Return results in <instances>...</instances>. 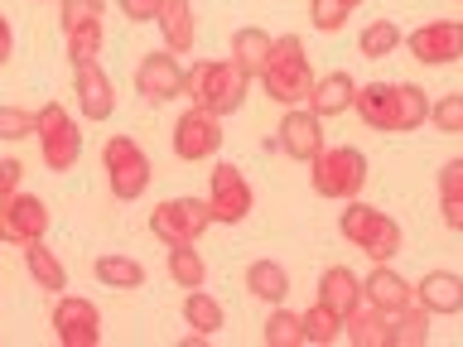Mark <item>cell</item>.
Returning <instances> with one entry per match:
<instances>
[{
	"label": "cell",
	"instance_id": "4dcf8cb0",
	"mask_svg": "<svg viewBox=\"0 0 463 347\" xmlns=\"http://www.w3.org/2000/svg\"><path fill=\"white\" fill-rule=\"evenodd\" d=\"M299 324H304V342H314V347H324V342H338L343 338V318L328 309V304H314V309H304L299 314Z\"/></svg>",
	"mask_w": 463,
	"mask_h": 347
},
{
	"label": "cell",
	"instance_id": "ac0fdd59",
	"mask_svg": "<svg viewBox=\"0 0 463 347\" xmlns=\"http://www.w3.org/2000/svg\"><path fill=\"white\" fill-rule=\"evenodd\" d=\"M415 304L430 314H458L463 309V275L454 270H430L425 280L415 285Z\"/></svg>",
	"mask_w": 463,
	"mask_h": 347
},
{
	"label": "cell",
	"instance_id": "44dd1931",
	"mask_svg": "<svg viewBox=\"0 0 463 347\" xmlns=\"http://www.w3.org/2000/svg\"><path fill=\"white\" fill-rule=\"evenodd\" d=\"M357 101V82L347 78V72H324V78H314V92H309V111L314 116H343L347 107Z\"/></svg>",
	"mask_w": 463,
	"mask_h": 347
},
{
	"label": "cell",
	"instance_id": "6da1fadb",
	"mask_svg": "<svg viewBox=\"0 0 463 347\" xmlns=\"http://www.w3.org/2000/svg\"><path fill=\"white\" fill-rule=\"evenodd\" d=\"M353 111L372 130H420L430 121V101L415 82H367V87H357Z\"/></svg>",
	"mask_w": 463,
	"mask_h": 347
},
{
	"label": "cell",
	"instance_id": "9a60e30c",
	"mask_svg": "<svg viewBox=\"0 0 463 347\" xmlns=\"http://www.w3.org/2000/svg\"><path fill=\"white\" fill-rule=\"evenodd\" d=\"M136 92L145 101H174L184 92V68H179V53H145L140 58V68H136Z\"/></svg>",
	"mask_w": 463,
	"mask_h": 347
},
{
	"label": "cell",
	"instance_id": "836d02e7",
	"mask_svg": "<svg viewBox=\"0 0 463 347\" xmlns=\"http://www.w3.org/2000/svg\"><path fill=\"white\" fill-rule=\"evenodd\" d=\"M101 14H107V0H58V24H63V34L82 24H101Z\"/></svg>",
	"mask_w": 463,
	"mask_h": 347
},
{
	"label": "cell",
	"instance_id": "484cf974",
	"mask_svg": "<svg viewBox=\"0 0 463 347\" xmlns=\"http://www.w3.org/2000/svg\"><path fill=\"white\" fill-rule=\"evenodd\" d=\"M24 270L34 275V285H39V289H49V295H63V289H68L63 260H58L43 241H29V246H24Z\"/></svg>",
	"mask_w": 463,
	"mask_h": 347
},
{
	"label": "cell",
	"instance_id": "5bb4252c",
	"mask_svg": "<svg viewBox=\"0 0 463 347\" xmlns=\"http://www.w3.org/2000/svg\"><path fill=\"white\" fill-rule=\"evenodd\" d=\"M275 145H280L289 159L309 164V159L324 150V116H314L309 107H289L280 130H275Z\"/></svg>",
	"mask_w": 463,
	"mask_h": 347
},
{
	"label": "cell",
	"instance_id": "8992f818",
	"mask_svg": "<svg viewBox=\"0 0 463 347\" xmlns=\"http://www.w3.org/2000/svg\"><path fill=\"white\" fill-rule=\"evenodd\" d=\"M101 164H107V183L121 202H136L145 188H150V155L140 150L130 136H111L101 145Z\"/></svg>",
	"mask_w": 463,
	"mask_h": 347
},
{
	"label": "cell",
	"instance_id": "b9f144b4",
	"mask_svg": "<svg viewBox=\"0 0 463 347\" xmlns=\"http://www.w3.org/2000/svg\"><path fill=\"white\" fill-rule=\"evenodd\" d=\"M34 5H53V0H34Z\"/></svg>",
	"mask_w": 463,
	"mask_h": 347
},
{
	"label": "cell",
	"instance_id": "7a4b0ae2",
	"mask_svg": "<svg viewBox=\"0 0 463 347\" xmlns=\"http://www.w3.org/2000/svg\"><path fill=\"white\" fill-rule=\"evenodd\" d=\"M256 78L266 82L270 101H280V107H299V101H309V92H314V68H309V58H304L299 34H280V39H275L266 68H260Z\"/></svg>",
	"mask_w": 463,
	"mask_h": 347
},
{
	"label": "cell",
	"instance_id": "d6a6232c",
	"mask_svg": "<svg viewBox=\"0 0 463 347\" xmlns=\"http://www.w3.org/2000/svg\"><path fill=\"white\" fill-rule=\"evenodd\" d=\"M266 347H304V324H299V314H289V309H280L275 304V314L266 318Z\"/></svg>",
	"mask_w": 463,
	"mask_h": 347
},
{
	"label": "cell",
	"instance_id": "ba28073f",
	"mask_svg": "<svg viewBox=\"0 0 463 347\" xmlns=\"http://www.w3.org/2000/svg\"><path fill=\"white\" fill-rule=\"evenodd\" d=\"M39 150H43V164L49 169H72L82 159V136H78V121L49 101V107H39Z\"/></svg>",
	"mask_w": 463,
	"mask_h": 347
},
{
	"label": "cell",
	"instance_id": "4316f807",
	"mask_svg": "<svg viewBox=\"0 0 463 347\" xmlns=\"http://www.w3.org/2000/svg\"><path fill=\"white\" fill-rule=\"evenodd\" d=\"M92 275L107 289H140L145 285V266L136 256H97L92 260Z\"/></svg>",
	"mask_w": 463,
	"mask_h": 347
},
{
	"label": "cell",
	"instance_id": "f546056e",
	"mask_svg": "<svg viewBox=\"0 0 463 347\" xmlns=\"http://www.w3.org/2000/svg\"><path fill=\"white\" fill-rule=\"evenodd\" d=\"M401 43H405V34H401L396 20H372L367 29H362L357 49H362V58H391Z\"/></svg>",
	"mask_w": 463,
	"mask_h": 347
},
{
	"label": "cell",
	"instance_id": "d6986e66",
	"mask_svg": "<svg viewBox=\"0 0 463 347\" xmlns=\"http://www.w3.org/2000/svg\"><path fill=\"white\" fill-rule=\"evenodd\" d=\"M155 24H159V34H165L169 53H188V49H194L198 20H194V5H188V0H159Z\"/></svg>",
	"mask_w": 463,
	"mask_h": 347
},
{
	"label": "cell",
	"instance_id": "e575fe53",
	"mask_svg": "<svg viewBox=\"0 0 463 347\" xmlns=\"http://www.w3.org/2000/svg\"><path fill=\"white\" fill-rule=\"evenodd\" d=\"M353 10H357L353 0H309V20H314L318 34H338Z\"/></svg>",
	"mask_w": 463,
	"mask_h": 347
},
{
	"label": "cell",
	"instance_id": "ffe728a7",
	"mask_svg": "<svg viewBox=\"0 0 463 347\" xmlns=\"http://www.w3.org/2000/svg\"><path fill=\"white\" fill-rule=\"evenodd\" d=\"M318 304H328L338 318H347L362 304V280L347 266H328L324 275H318Z\"/></svg>",
	"mask_w": 463,
	"mask_h": 347
},
{
	"label": "cell",
	"instance_id": "1f68e13d",
	"mask_svg": "<svg viewBox=\"0 0 463 347\" xmlns=\"http://www.w3.org/2000/svg\"><path fill=\"white\" fill-rule=\"evenodd\" d=\"M169 280L179 289H198L208 280V266H203V256L194 246H169Z\"/></svg>",
	"mask_w": 463,
	"mask_h": 347
},
{
	"label": "cell",
	"instance_id": "277c9868",
	"mask_svg": "<svg viewBox=\"0 0 463 347\" xmlns=\"http://www.w3.org/2000/svg\"><path fill=\"white\" fill-rule=\"evenodd\" d=\"M314 174V193L333 198V202H353L362 188H367V155L353 150V145H324L309 159Z\"/></svg>",
	"mask_w": 463,
	"mask_h": 347
},
{
	"label": "cell",
	"instance_id": "603a6c76",
	"mask_svg": "<svg viewBox=\"0 0 463 347\" xmlns=\"http://www.w3.org/2000/svg\"><path fill=\"white\" fill-rule=\"evenodd\" d=\"M386 318H391V314H382L376 304H367V299H362L357 309L343 318V333H347V342H357V347H386Z\"/></svg>",
	"mask_w": 463,
	"mask_h": 347
},
{
	"label": "cell",
	"instance_id": "4fadbf2b",
	"mask_svg": "<svg viewBox=\"0 0 463 347\" xmlns=\"http://www.w3.org/2000/svg\"><path fill=\"white\" fill-rule=\"evenodd\" d=\"M53 333L63 347H97L101 342V314L92 299L78 295H58L53 304Z\"/></svg>",
	"mask_w": 463,
	"mask_h": 347
},
{
	"label": "cell",
	"instance_id": "e0dca14e",
	"mask_svg": "<svg viewBox=\"0 0 463 347\" xmlns=\"http://www.w3.org/2000/svg\"><path fill=\"white\" fill-rule=\"evenodd\" d=\"M362 299L376 304L382 314H401V309H411V304H415V285L401 280V275L382 260V266H376L367 280H362Z\"/></svg>",
	"mask_w": 463,
	"mask_h": 347
},
{
	"label": "cell",
	"instance_id": "f35d334b",
	"mask_svg": "<svg viewBox=\"0 0 463 347\" xmlns=\"http://www.w3.org/2000/svg\"><path fill=\"white\" fill-rule=\"evenodd\" d=\"M116 5H121V14L130 24H150L159 14V0H116Z\"/></svg>",
	"mask_w": 463,
	"mask_h": 347
},
{
	"label": "cell",
	"instance_id": "7c38bea8",
	"mask_svg": "<svg viewBox=\"0 0 463 347\" xmlns=\"http://www.w3.org/2000/svg\"><path fill=\"white\" fill-rule=\"evenodd\" d=\"M49 202L34 198V193H10L0 202V241H14V246H29V241H43L49 231Z\"/></svg>",
	"mask_w": 463,
	"mask_h": 347
},
{
	"label": "cell",
	"instance_id": "f1b7e54d",
	"mask_svg": "<svg viewBox=\"0 0 463 347\" xmlns=\"http://www.w3.org/2000/svg\"><path fill=\"white\" fill-rule=\"evenodd\" d=\"M184 324L213 338V333L227 324V314H222V304H217L213 295H203V285H198V289H188V295H184Z\"/></svg>",
	"mask_w": 463,
	"mask_h": 347
},
{
	"label": "cell",
	"instance_id": "d590c367",
	"mask_svg": "<svg viewBox=\"0 0 463 347\" xmlns=\"http://www.w3.org/2000/svg\"><path fill=\"white\" fill-rule=\"evenodd\" d=\"M101 39H107V24H82L68 34V58L72 63H87V58L101 53Z\"/></svg>",
	"mask_w": 463,
	"mask_h": 347
},
{
	"label": "cell",
	"instance_id": "52a82bcc",
	"mask_svg": "<svg viewBox=\"0 0 463 347\" xmlns=\"http://www.w3.org/2000/svg\"><path fill=\"white\" fill-rule=\"evenodd\" d=\"M213 227L208 198H165L150 212V231L165 246H198V237Z\"/></svg>",
	"mask_w": 463,
	"mask_h": 347
},
{
	"label": "cell",
	"instance_id": "30bf717a",
	"mask_svg": "<svg viewBox=\"0 0 463 347\" xmlns=\"http://www.w3.org/2000/svg\"><path fill=\"white\" fill-rule=\"evenodd\" d=\"M405 49L415 53V63L444 68L463 58V20H425L420 29L405 34Z\"/></svg>",
	"mask_w": 463,
	"mask_h": 347
},
{
	"label": "cell",
	"instance_id": "d4e9b609",
	"mask_svg": "<svg viewBox=\"0 0 463 347\" xmlns=\"http://www.w3.org/2000/svg\"><path fill=\"white\" fill-rule=\"evenodd\" d=\"M425 342H430V309L411 304V309L386 318V347H425Z\"/></svg>",
	"mask_w": 463,
	"mask_h": 347
},
{
	"label": "cell",
	"instance_id": "5b68a950",
	"mask_svg": "<svg viewBox=\"0 0 463 347\" xmlns=\"http://www.w3.org/2000/svg\"><path fill=\"white\" fill-rule=\"evenodd\" d=\"M338 231L357 246L362 256H372L376 266H382V260H391V256H401V222H396V217H386L382 208H367V202H357V198L343 208Z\"/></svg>",
	"mask_w": 463,
	"mask_h": 347
},
{
	"label": "cell",
	"instance_id": "74e56055",
	"mask_svg": "<svg viewBox=\"0 0 463 347\" xmlns=\"http://www.w3.org/2000/svg\"><path fill=\"white\" fill-rule=\"evenodd\" d=\"M430 121L439 130H449V136H463V92H444L430 107Z\"/></svg>",
	"mask_w": 463,
	"mask_h": 347
},
{
	"label": "cell",
	"instance_id": "60d3db41",
	"mask_svg": "<svg viewBox=\"0 0 463 347\" xmlns=\"http://www.w3.org/2000/svg\"><path fill=\"white\" fill-rule=\"evenodd\" d=\"M10 49H14V29H10L5 14H0V68L10 63Z\"/></svg>",
	"mask_w": 463,
	"mask_h": 347
},
{
	"label": "cell",
	"instance_id": "8fae6325",
	"mask_svg": "<svg viewBox=\"0 0 463 347\" xmlns=\"http://www.w3.org/2000/svg\"><path fill=\"white\" fill-rule=\"evenodd\" d=\"M251 183H246V174L237 164H213L208 174V208H213V222H227L237 227L246 212H251Z\"/></svg>",
	"mask_w": 463,
	"mask_h": 347
},
{
	"label": "cell",
	"instance_id": "2e32d148",
	"mask_svg": "<svg viewBox=\"0 0 463 347\" xmlns=\"http://www.w3.org/2000/svg\"><path fill=\"white\" fill-rule=\"evenodd\" d=\"M72 87H78V111L87 121H107L116 111V87L111 78L101 72L97 58H87V63H72Z\"/></svg>",
	"mask_w": 463,
	"mask_h": 347
},
{
	"label": "cell",
	"instance_id": "9c48e42d",
	"mask_svg": "<svg viewBox=\"0 0 463 347\" xmlns=\"http://www.w3.org/2000/svg\"><path fill=\"white\" fill-rule=\"evenodd\" d=\"M222 150V116L203 111V107H188L179 121H174V155L184 164H203Z\"/></svg>",
	"mask_w": 463,
	"mask_h": 347
},
{
	"label": "cell",
	"instance_id": "cb8c5ba5",
	"mask_svg": "<svg viewBox=\"0 0 463 347\" xmlns=\"http://www.w3.org/2000/svg\"><path fill=\"white\" fill-rule=\"evenodd\" d=\"M270 34L266 29H256V24H246V29H237L232 34V63H237L246 78H256L260 68H266V58H270Z\"/></svg>",
	"mask_w": 463,
	"mask_h": 347
},
{
	"label": "cell",
	"instance_id": "3957f363",
	"mask_svg": "<svg viewBox=\"0 0 463 347\" xmlns=\"http://www.w3.org/2000/svg\"><path fill=\"white\" fill-rule=\"evenodd\" d=\"M246 87L251 78L232 63V58H217V63H198L194 72H184V92L194 97V107L213 111V116H232L246 101Z\"/></svg>",
	"mask_w": 463,
	"mask_h": 347
},
{
	"label": "cell",
	"instance_id": "83f0119b",
	"mask_svg": "<svg viewBox=\"0 0 463 347\" xmlns=\"http://www.w3.org/2000/svg\"><path fill=\"white\" fill-rule=\"evenodd\" d=\"M439 208H444V227L463 231V159H449L439 169Z\"/></svg>",
	"mask_w": 463,
	"mask_h": 347
},
{
	"label": "cell",
	"instance_id": "8d00e7d4",
	"mask_svg": "<svg viewBox=\"0 0 463 347\" xmlns=\"http://www.w3.org/2000/svg\"><path fill=\"white\" fill-rule=\"evenodd\" d=\"M39 130V111L24 107H0V140H29Z\"/></svg>",
	"mask_w": 463,
	"mask_h": 347
},
{
	"label": "cell",
	"instance_id": "7402d4cb",
	"mask_svg": "<svg viewBox=\"0 0 463 347\" xmlns=\"http://www.w3.org/2000/svg\"><path fill=\"white\" fill-rule=\"evenodd\" d=\"M246 289L266 304H285L289 299V270L280 260H251L246 266Z\"/></svg>",
	"mask_w": 463,
	"mask_h": 347
},
{
	"label": "cell",
	"instance_id": "ab89813d",
	"mask_svg": "<svg viewBox=\"0 0 463 347\" xmlns=\"http://www.w3.org/2000/svg\"><path fill=\"white\" fill-rule=\"evenodd\" d=\"M20 179H24L20 159H0V202H5L10 193H20Z\"/></svg>",
	"mask_w": 463,
	"mask_h": 347
}]
</instances>
